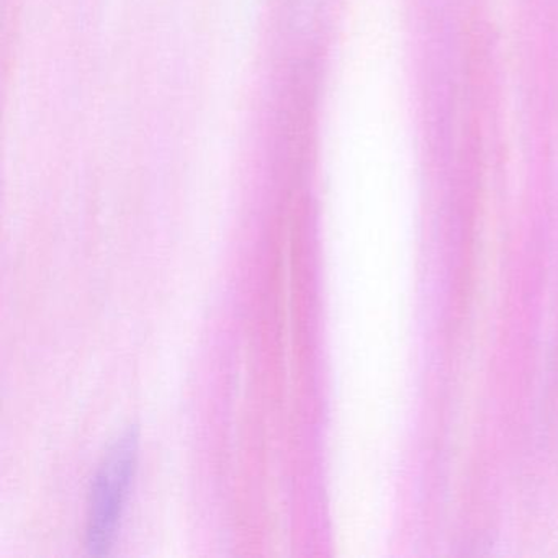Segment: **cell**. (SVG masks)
<instances>
[{"mask_svg":"<svg viewBox=\"0 0 558 558\" xmlns=\"http://www.w3.org/2000/svg\"><path fill=\"white\" fill-rule=\"evenodd\" d=\"M138 460L140 430L130 426L110 444L90 483L84 531V545L90 555L102 557L116 547Z\"/></svg>","mask_w":558,"mask_h":558,"instance_id":"1","label":"cell"}]
</instances>
